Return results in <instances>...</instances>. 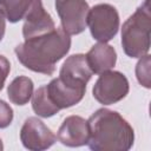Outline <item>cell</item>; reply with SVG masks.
Masks as SVG:
<instances>
[{"mask_svg": "<svg viewBox=\"0 0 151 151\" xmlns=\"http://www.w3.org/2000/svg\"><path fill=\"white\" fill-rule=\"evenodd\" d=\"M34 0H0V8L9 22H18L24 19Z\"/></svg>", "mask_w": 151, "mask_h": 151, "instance_id": "cell-15", "label": "cell"}, {"mask_svg": "<svg viewBox=\"0 0 151 151\" xmlns=\"http://www.w3.org/2000/svg\"><path fill=\"white\" fill-rule=\"evenodd\" d=\"M32 107L33 111L42 118L52 117L59 111V109L53 104V101L48 97L46 86H40L32 94Z\"/></svg>", "mask_w": 151, "mask_h": 151, "instance_id": "cell-14", "label": "cell"}, {"mask_svg": "<svg viewBox=\"0 0 151 151\" xmlns=\"http://www.w3.org/2000/svg\"><path fill=\"white\" fill-rule=\"evenodd\" d=\"M88 146L94 151H127L132 147V126L116 111L97 110L87 120Z\"/></svg>", "mask_w": 151, "mask_h": 151, "instance_id": "cell-2", "label": "cell"}, {"mask_svg": "<svg viewBox=\"0 0 151 151\" xmlns=\"http://www.w3.org/2000/svg\"><path fill=\"white\" fill-rule=\"evenodd\" d=\"M55 8L67 34H79L86 28L90 7L85 0H55Z\"/></svg>", "mask_w": 151, "mask_h": 151, "instance_id": "cell-6", "label": "cell"}, {"mask_svg": "<svg viewBox=\"0 0 151 151\" xmlns=\"http://www.w3.org/2000/svg\"><path fill=\"white\" fill-rule=\"evenodd\" d=\"M46 90L48 97L59 110L67 109L78 104L83 99L86 91V88L76 87L65 83L59 77L51 80L50 84L46 85Z\"/></svg>", "mask_w": 151, "mask_h": 151, "instance_id": "cell-11", "label": "cell"}, {"mask_svg": "<svg viewBox=\"0 0 151 151\" xmlns=\"http://www.w3.org/2000/svg\"><path fill=\"white\" fill-rule=\"evenodd\" d=\"M85 55L92 73L96 74H101L110 71L117 61V53L114 48L106 42L96 44Z\"/></svg>", "mask_w": 151, "mask_h": 151, "instance_id": "cell-12", "label": "cell"}, {"mask_svg": "<svg viewBox=\"0 0 151 151\" xmlns=\"http://www.w3.org/2000/svg\"><path fill=\"white\" fill-rule=\"evenodd\" d=\"M13 120V110L4 100L0 99V129L9 126Z\"/></svg>", "mask_w": 151, "mask_h": 151, "instance_id": "cell-17", "label": "cell"}, {"mask_svg": "<svg viewBox=\"0 0 151 151\" xmlns=\"http://www.w3.org/2000/svg\"><path fill=\"white\" fill-rule=\"evenodd\" d=\"M4 150V145H2V140L0 139V151H2Z\"/></svg>", "mask_w": 151, "mask_h": 151, "instance_id": "cell-20", "label": "cell"}, {"mask_svg": "<svg viewBox=\"0 0 151 151\" xmlns=\"http://www.w3.org/2000/svg\"><path fill=\"white\" fill-rule=\"evenodd\" d=\"M70 47V34L59 27L52 32L26 39L25 42L15 47V54L26 68L51 76L55 71V64L66 55Z\"/></svg>", "mask_w": 151, "mask_h": 151, "instance_id": "cell-1", "label": "cell"}, {"mask_svg": "<svg viewBox=\"0 0 151 151\" xmlns=\"http://www.w3.org/2000/svg\"><path fill=\"white\" fill-rule=\"evenodd\" d=\"M33 94V81L28 77H17L12 80L7 88V96L11 103L15 105H25Z\"/></svg>", "mask_w": 151, "mask_h": 151, "instance_id": "cell-13", "label": "cell"}, {"mask_svg": "<svg viewBox=\"0 0 151 151\" xmlns=\"http://www.w3.org/2000/svg\"><path fill=\"white\" fill-rule=\"evenodd\" d=\"M86 24L96 40L99 42H107L113 39L118 32L119 14L112 5L99 4L88 11Z\"/></svg>", "mask_w": 151, "mask_h": 151, "instance_id": "cell-4", "label": "cell"}, {"mask_svg": "<svg viewBox=\"0 0 151 151\" xmlns=\"http://www.w3.org/2000/svg\"><path fill=\"white\" fill-rule=\"evenodd\" d=\"M90 137L87 120L79 116L67 117L58 130V140L70 147H78L87 144Z\"/></svg>", "mask_w": 151, "mask_h": 151, "instance_id": "cell-10", "label": "cell"}, {"mask_svg": "<svg viewBox=\"0 0 151 151\" xmlns=\"http://www.w3.org/2000/svg\"><path fill=\"white\" fill-rule=\"evenodd\" d=\"M92 92L97 101L111 105L126 97L129 93V81L123 73L110 70L100 74Z\"/></svg>", "mask_w": 151, "mask_h": 151, "instance_id": "cell-5", "label": "cell"}, {"mask_svg": "<svg viewBox=\"0 0 151 151\" xmlns=\"http://www.w3.org/2000/svg\"><path fill=\"white\" fill-rule=\"evenodd\" d=\"M11 71V64L6 57L0 55V91L5 85V80Z\"/></svg>", "mask_w": 151, "mask_h": 151, "instance_id": "cell-18", "label": "cell"}, {"mask_svg": "<svg viewBox=\"0 0 151 151\" xmlns=\"http://www.w3.org/2000/svg\"><path fill=\"white\" fill-rule=\"evenodd\" d=\"M92 71L88 66L85 54H73L70 55L63 64L59 73V78L65 83L86 88L87 81L92 77Z\"/></svg>", "mask_w": 151, "mask_h": 151, "instance_id": "cell-9", "label": "cell"}, {"mask_svg": "<svg viewBox=\"0 0 151 151\" xmlns=\"http://www.w3.org/2000/svg\"><path fill=\"white\" fill-rule=\"evenodd\" d=\"M150 1L145 0V2L123 24L122 46L125 54L131 58H140L147 54L150 50Z\"/></svg>", "mask_w": 151, "mask_h": 151, "instance_id": "cell-3", "label": "cell"}, {"mask_svg": "<svg viewBox=\"0 0 151 151\" xmlns=\"http://www.w3.org/2000/svg\"><path fill=\"white\" fill-rule=\"evenodd\" d=\"M55 29L52 17L45 11L41 0H34L25 17L22 34L25 40L31 39Z\"/></svg>", "mask_w": 151, "mask_h": 151, "instance_id": "cell-8", "label": "cell"}, {"mask_svg": "<svg viewBox=\"0 0 151 151\" xmlns=\"http://www.w3.org/2000/svg\"><path fill=\"white\" fill-rule=\"evenodd\" d=\"M136 77L140 85L150 88V55L145 54L140 57V60L136 65Z\"/></svg>", "mask_w": 151, "mask_h": 151, "instance_id": "cell-16", "label": "cell"}, {"mask_svg": "<svg viewBox=\"0 0 151 151\" xmlns=\"http://www.w3.org/2000/svg\"><path fill=\"white\" fill-rule=\"evenodd\" d=\"M22 145L32 151H42L51 147L55 140V134L37 117H29L24 122L20 130Z\"/></svg>", "mask_w": 151, "mask_h": 151, "instance_id": "cell-7", "label": "cell"}, {"mask_svg": "<svg viewBox=\"0 0 151 151\" xmlns=\"http://www.w3.org/2000/svg\"><path fill=\"white\" fill-rule=\"evenodd\" d=\"M5 29H6V15L0 8V41L5 35Z\"/></svg>", "mask_w": 151, "mask_h": 151, "instance_id": "cell-19", "label": "cell"}]
</instances>
